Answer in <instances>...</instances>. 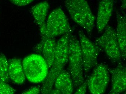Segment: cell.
<instances>
[{
	"mask_svg": "<svg viewBox=\"0 0 126 94\" xmlns=\"http://www.w3.org/2000/svg\"><path fill=\"white\" fill-rule=\"evenodd\" d=\"M57 41L55 38L41 37L40 42L36 45L34 50L41 55L47 64L49 69L54 60Z\"/></svg>",
	"mask_w": 126,
	"mask_h": 94,
	"instance_id": "30bf717a",
	"label": "cell"
},
{
	"mask_svg": "<svg viewBox=\"0 0 126 94\" xmlns=\"http://www.w3.org/2000/svg\"><path fill=\"white\" fill-rule=\"evenodd\" d=\"M117 26L116 31L117 38L119 46L122 59L126 61V15L119 13L116 15Z\"/></svg>",
	"mask_w": 126,
	"mask_h": 94,
	"instance_id": "9a60e30c",
	"label": "cell"
},
{
	"mask_svg": "<svg viewBox=\"0 0 126 94\" xmlns=\"http://www.w3.org/2000/svg\"><path fill=\"white\" fill-rule=\"evenodd\" d=\"M72 32L62 36L57 41L54 60L41 88V94H50L57 77L68 62L69 42Z\"/></svg>",
	"mask_w": 126,
	"mask_h": 94,
	"instance_id": "6da1fadb",
	"label": "cell"
},
{
	"mask_svg": "<svg viewBox=\"0 0 126 94\" xmlns=\"http://www.w3.org/2000/svg\"><path fill=\"white\" fill-rule=\"evenodd\" d=\"M106 28L103 33L96 40V44L104 51L109 59L119 63L122 58L116 30L110 26Z\"/></svg>",
	"mask_w": 126,
	"mask_h": 94,
	"instance_id": "8992f818",
	"label": "cell"
},
{
	"mask_svg": "<svg viewBox=\"0 0 126 94\" xmlns=\"http://www.w3.org/2000/svg\"><path fill=\"white\" fill-rule=\"evenodd\" d=\"M79 42L82 54L84 72L88 74L98 64V57L101 49L89 40L82 30L79 32Z\"/></svg>",
	"mask_w": 126,
	"mask_h": 94,
	"instance_id": "52a82bcc",
	"label": "cell"
},
{
	"mask_svg": "<svg viewBox=\"0 0 126 94\" xmlns=\"http://www.w3.org/2000/svg\"><path fill=\"white\" fill-rule=\"evenodd\" d=\"M33 0H11V2L13 4L18 6H23L29 5L32 3Z\"/></svg>",
	"mask_w": 126,
	"mask_h": 94,
	"instance_id": "ac0fdd59",
	"label": "cell"
},
{
	"mask_svg": "<svg viewBox=\"0 0 126 94\" xmlns=\"http://www.w3.org/2000/svg\"><path fill=\"white\" fill-rule=\"evenodd\" d=\"M87 89V81H86L81 86L76 89V92L74 94H86Z\"/></svg>",
	"mask_w": 126,
	"mask_h": 94,
	"instance_id": "ffe728a7",
	"label": "cell"
},
{
	"mask_svg": "<svg viewBox=\"0 0 126 94\" xmlns=\"http://www.w3.org/2000/svg\"><path fill=\"white\" fill-rule=\"evenodd\" d=\"M69 72L74 89H77L85 81L84 75L82 54L79 42L75 36L71 35L69 42Z\"/></svg>",
	"mask_w": 126,
	"mask_h": 94,
	"instance_id": "3957f363",
	"label": "cell"
},
{
	"mask_svg": "<svg viewBox=\"0 0 126 94\" xmlns=\"http://www.w3.org/2000/svg\"><path fill=\"white\" fill-rule=\"evenodd\" d=\"M72 31L64 12L61 8H58L52 11L47 17L44 37L55 38Z\"/></svg>",
	"mask_w": 126,
	"mask_h": 94,
	"instance_id": "5b68a950",
	"label": "cell"
},
{
	"mask_svg": "<svg viewBox=\"0 0 126 94\" xmlns=\"http://www.w3.org/2000/svg\"><path fill=\"white\" fill-rule=\"evenodd\" d=\"M8 61L4 54L0 55V81L7 82L9 80Z\"/></svg>",
	"mask_w": 126,
	"mask_h": 94,
	"instance_id": "2e32d148",
	"label": "cell"
},
{
	"mask_svg": "<svg viewBox=\"0 0 126 94\" xmlns=\"http://www.w3.org/2000/svg\"><path fill=\"white\" fill-rule=\"evenodd\" d=\"M53 89L58 94H72L74 88L69 72L63 70L58 76L54 82Z\"/></svg>",
	"mask_w": 126,
	"mask_h": 94,
	"instance_id": "4fadbf2b",
	"label": "cell"
},
{
	"mask_svg": "<svg viewBox=\"0 0 126 94\" xmlns=\"http://www.w3.org/2000/svg\"><path fill=\"white\" fill-rule=\"evenodd\" d=\"M110 70L111 74V89L108 94H120L126 89V67L119 63L116 67Z\"/></svg>",
	"mask_w": 126,
	"mask_h": 94,
	"instance_id": "9c48e42d",
	"label": "cell"
},
{
	"mask_svg": "<svg viewBox=\"0 0 126 94\" xmlns=\"http://www.w3.org/2000/svg\"><path fill=\"white\" fill-rule=\"evenodd\" d=\"M121 9L124 10H126V0H124L121 2Z\"/></svg>",
	"mask_w": 126,
	"mask_h": 94,
	"instance_id": "44dd1931",
	"label": "cell"
},
{
	"mask_svg": "<svg viewBox=\"0 0 126 94\" xmlns=\"http://www.w3.org/2000/svg\"><path fill=\"white\" fill-rule=\"evenodd\" d=\"M114 1L112 0H103L99 2L96 27L98 33H101L107 26L112 16Z\"/></svg>",
	"mask_w": 126,
	"mask_h": 94,
	"instance_id": "8fae6325",
	"label": "cell"
},
{
	"mask_svg": "<svg viewBox=\"0 0 126 94\" xmlns=\"http://www.w3.org/2000/svg\"><path fill=\"white\" fill-rule=\"evenodd\" d=\"M49 5L47 1H42L32 7L31 12L40 29L41 37L45 36L47 16Z\"/></svg>",
	"mask_w": 126,
	"mask_h": 94,
	"instance_id": "7c38bea8",
	"label": "cell"
},
{
	"mask_svg": "<svg viewBox=\"0 0 126 94\" xmlns=\"http://www.w3.org/2000/svg\"><path fill=\"white\" fill-rule=\"evenodd\" d=\"M16 91L7 82L0 81V94H14Z\"/></svg>",
	"mask_w": 126,
	"mask_h": 94,
	"instance_id": "e0dca14e",
	"label": "cell"
},
{
	"mask_svg": "<svg viewBox=\"0 0 126 94\" xmlns=\"http://www.w3.org/2000/svg\"><path fill=\"white\" fill-rule=\"evenodd\" d=\"M64 3L72 19L83 27L90 37L94 27L95 17L88 2L85 0H67Z\"/></svg>",
	"mask_w": 126,
	"mask_h": 94,
	"instance_id": "7a4b0ae2",
	"label": "cell"
},
{
	"mask_svg": "<svg viewBox=\"0 0 126 94\" xmlns=\"http://www.w3.org/2000/svg\"><path fill=\"white\" fill-rule=\"evenodd\" d=\"M21 94H41V88L39 86H34L29 89Z\"/></svg>",
	"mask_w": 126,
	"mask_h": 94,
	"instance_id": "d6986e66",
	"label": "cell"
},
{
	"mask_svg": "<svg viewBox=\"0 0 126 94\" xmlns=\"http://www.w3.org/2000/svg\"><path fill=\"white\" fill-rule=\"evenodd\" d=\"M22 65L26 78L33 83L43 82L48 75L49 69L43 56L32 54L25 57Z\"/></svg>",
	"mask_w": 126,
	"mask_h": 94,
	"instance_id": "277c9868",
	"label": "cell"
},
{
	"mask_svg": "<svg viewBox=\"0 0 126 94\" xmlns=\"http://www.w3.org/2000/svg\"><path fill=\"white\" fill-rule=\"evenodd\" d=\"M126 94V92H125V93H124V94Z\"/></svg>",
	"mask_w": 126,
	"mask_h": 94,
	"instance_id": "7402d4cb",
	"label": "cell"
},
{
	"mask_svg": "<svg viewBox=\"0 0 126 94\" xmlns=\"http://www.w3.org/2000/svg\"><path fill=\"white\" fill-rule=\"evenodd\" d=\"M110 70L103 63L98 64L87 81V88L92 94H103L106 92L110 81Z\"/></svg>",
	"mask_w": 126,
	"mask_h": 94,
	"instance_id": "ba28073f",
	"label": "cell"
},
{
	"mask_svg": "<svg viewBox=\"0 0 126 94\" xmlns=\"http://www.w3.org/2000/svg\"><path fill=\"white\" fill-rule=\"evenodd\" d=\"M8 74L9 79L15 84L21 85L24 83L26 77L20 59L14 58L8 61Z\"/></svg>",
	"mask_w": 126,
	"mask_h": 94,
	"instance_id": "5bb4252c",
	"label": "cell"
}]
</instances>
